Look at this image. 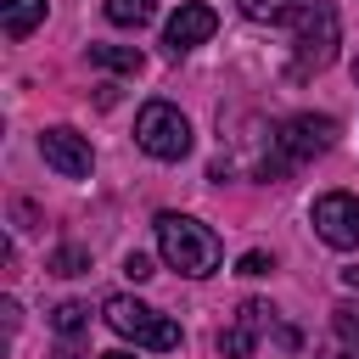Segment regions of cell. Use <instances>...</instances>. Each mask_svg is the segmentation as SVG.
<instances>
[{
    "label": "cell",
    "instance_id": "cell-1",
    "mask_svg": "<svg viewBox=\"0 0 359 359\" xmlns=\"http://www.w3.org/2000/svg\"><path fill=\"white\" fill-rule=\"evenodd\" d=\"M280 22L292 28V79H309V73L331 67L337 39H342V22H337L331 0H292Z\"/></svg>",
    "mask_w": 359,
    "mask_h": 359
},
{
    "label": "cell",
    "instance_id": "cell-2",
    "mask_svg": "<svg viewBox=\"0 0 359 359\" xmlns=\"http://www.w3.org/2000/svg\"><path fill=\"white\" fill-rule=\"evenodd\" d=\"M157 252H163L168 269H180V275H191V280L213 275L219 258H224L219 236H213L202 219H191V213H157Z\"/></svg>",
    "mask_w": 359,
    "mask_h": 359
},
{
    "label": "cell",
    "instance_id": "cell-3",
    "mask_svg": "<svg viewBox=\"0 0 359 359\" xmlns=\"http://www.w3.org/2000/svg\"><path fill=\"white\" fill-rule=\"evenodd\" d=\"M101 320H107L118 337H129L135 348H151V353H168V348H180V325H174L168 314L146 309V303H140V297H129V292L107 297V303H101Z\"/></svg>",
    "mask_w": 359,
    "mask_h": 359
},
{
    "label": "cell",
    "instance_id": "cell-4",
    "mask_svg": "<svg viewBox=\"0 0 359 359\" xmlns=\"http://www.w3.org/2000/svg\"><path fill=\"white\" fill-rule=\"evenodd\" d=\"M135 146L146 157H157V163L191 157V123H185V112L168 107V101H146L140 118H135Z\"/></svg>",
    "mask_w": 359,
    "mask_h": 359
},
{
    "label": "cell",
    "instance_id": "cell-5",
    "mask_svg": "<svg viewBox=\"0 0 359 359\" xmlns=\"http://www.w3.org/2000/svg\"><path fill=\"white\" fill-rule=\"evenodd\" d=\"M275 146H280L286 168H292V163H309V157H320V151L337 146V118H325V112H292V118L275 129Z\"/></svg>",
    "mask_w": 359,
    "mask_h": 359
},
{
    "label": "cell",
    "instance_id": "cell-6",
    "mask_svg": "<svg viewBox=\"0 0 359 359\" xmlns=\"http://www.w3.org/2000/svg\"><path fill=\"white\" fill-rule=\"evenodd\" d=\"M314 236L325 241V247H337V252H348V247H359V196H348V191H325V196H314Z\"/></svg>",
    "mask_w": 359,
    "mask_h": 359
},
{
    "label": "cell",
    "instance_id": "cell-7",
    "mask_svg": "<svg viewBox=\"0 0 359 359\" xmlns=\"http://www.w3.org/2000/svg\"><path fill=\"white\" fill-rule=\"evenodd\" d=\"M39 157L62 174V180H84L90 168H95V151H90V140L79 135V129H67V123H50L45 135H39Z\"/></svg>",
    "mask_w": 359,
    "mask_h": 359
},
{
    "label": "cell",
    "instance_id": "cell-8",
    "mask_svg": "<svg viewBox=\"0 0 359 359\" xmlns=\"http://www.w3.org/2000/svg\"><path fill=\"white\" fill-rule=\"evenodd\" d=\"M275 325V309L269 303H258V297H247L241 309H236V320L219 331V353L224 359H252V348H258V337Z\"/></svg>",
    "mask_w": 359,
    "mask_h": 359
},
{
    "label": "cell",
    "instance_id": "cell-9",
    "mask_svg": "<svg viewBox=\"0 0 359 359\" xmlns=\"http://www.w3.org/2000/svg\"><path fill=\"white\" fill-rule=\"evenodd\" d=\"M213 28H219V17H213V6H202V0H185L168 22H163V45H168V56H185V50H196L202 39H213Z\"/></svg>",
    "mask_w": 359,
    "mask_h": 359
},
{
    "label": "cell",
    "instance_id": "cell-10",
    "mask_svg": "<svg viewBox=\"0 0 359 359\" xmlns=\"http://www.w3.org/2000/svg\"><path fill=\"white\" fill-rule=\"evenodd\" d=\"M314 359H359V309H331V337L314 348Z\"/></svg>",
    "mask_w": 359,
    "mask_h": 359
},
{
    "label": "cell",
    "instance_id": "cell-11",
    "mask_svg": "<svg viewBox=\"0 0 359 359\" xmlns=\"http://www.w3.org/2000/svg\"><path fill=\"white\" fill-rule=\"evenodd\" d=\"M0 22H6V34H11V39H28V34L45 22V0H6Z\"/></svg>",
    "mask_w": 359,
    "mask_h": 359
},
{
    "label": "cell",
    "instance_id": "cell-12",
    "mask_svg": "<svg viewBox=\"0 0 359 359\" xmlns=\"http://www.w3.org/2000/svg\"><path fill=\"white\" fill-rule=\"evenodd\" d=\"M90 62L95 67H112V73H140L146 67V56L135 45H90Z\"/></svg>",
    "mask_w": 359,
    "mask_h": 359
},
{
    "label": "cell",
    "instance_id": "cell-13",
    "mask_svg": "<svg viewBox=\"0 0 359 359\" xmlns=\"http://www.w3.org/2000/svg\"><path fill=\"white\" fill-rule=\"evenodd\" d=\"M151 17H157V0H107V22L118 28H140Z\"/></svg>",
    "mask_w": 359,
    "mask_h": 359
},
{
    "label": "cell",
    "instance_id": "cell-14",
    "mask_svg": "<svg viewBox=\"0 0 359 359\" xmlns=\"http://www.w3.org/2000/svg\"><path fill=\"white\" fill-rule=\"evenodd\" d=\"M50 325H56L62 337H79V331L90 325V309H84V303H56V314H50Z\"/></svg>",
    "mask_w": 359,
    "mask_h": 359
},
{
    "label": "cell",
    "instance_id": "cell-15",
    "mask_svg": "<svg viewBox=\"0 0 359 359\" xmlns=\"http://www.w3.org/2000/svg\"><path fill=\"white\" fill-rule=\"evenodd\" d=\"M286 6H292V0H236V11H241L247 22H280Z\"/></svg>",
    "mask_w": 359,
    "mask_h": 359
},
{
    "label": "cell",
    "instance_id": "cell-16",
    "mask_svg": "<svg viewBox=\"0 0 359 359\" xmlns=\"http://www.w3.org/2000/svg\"><path fill=\"white\" fill-rule=\"evenodd\" d=\"M50 269H56V275H84L90 258H84V247H56V252H50Z\"/></svg>",
    "mask_w": 359,
    "mask_h": 359
},
{
    "label": "cell",
    "instance_id": "cell-17",
    "mask_svg": "<svg viewBox=\"0 0 359 359\" xmlns=\"http://www.w3.org/2000/svg\"><path fill=\"white\" fill-rule=\"evenodd\" d=\"M269 269H275L269 252H241V264H236V275H269Z\"/></svg>",
    "mask_w": 359,
    "mask_h": 359
},
{
    "label": "cell",
    "instance_id": "cell-18",
    "mask_svg": "<svg viewBox=\"0 0 359 359\" xmlns=\"http://www.w3.org/2000/svg\"><path fill=\"white\" fill-rule=\"evenodd\" d=\"M123 275H129V280H151L157 269H151V258H146V252H129V258H123Z\"/></svg>",
    "mask_w": 359,
    "mask_h": 359
},
{
    "label": "cell",
    "instance_id": "cell-19",
    "mask_svg": "<svg viewBox=\"0 0 359 359\" xmlns=\"http://www.w3.org/2000/svg\"><path fill=\"white\" fill-rule=\"evenodd\" d=\"M342 280H348V286H359V264H353V269H342Z\"/></svg>",
    "mask_w": 359,
    "mask_h": 359
},
{
    "label": "cell",
    "instance_id": "cell-20",
    "mask_svg": "<svg viewBox=\"0 0 359 359\" xmlns=\"http://www.w3.org/2000/svg\"><path fill=\"white\" fill-rule=\"evenodd\" d=\"M101 359H135V353H101Z\"/></svg>",
    "mask_w": 359,
    "mask_h": 359
},
{
    "label": "cell",
    "instance_id": "cell-21",
    "mask_svg": "<svg viewBox=\"0 0 359 359\" xmlns=\"http://www.w3.org/2000/svg\"><path fill=\"white\" fill-rule=\"evenodd\" d=\"M353 84H359V62H353Z\"/></svg>",
    "mask_w": 359,
    "mask_h": 359
}]
</instances>
